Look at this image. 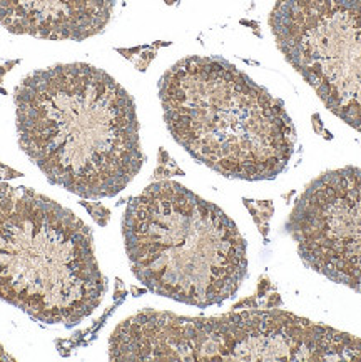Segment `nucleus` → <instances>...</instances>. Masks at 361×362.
I'll use <instances>...</instances> for the list:
<instances>
[{
  "instance_id": "1a4fd4ad",
  "label": "nucleus",
  "mask_w": 361,
  "mask_h": 362,
  "mask_svg": "<svg viewBox=\"0 0 361 362\" xmlns=\"http://www.w3.org/2000/svg\"><path fill=\"white\" fill-rule=\"evenodd\" d=\"M13 357L11 354H7L6 349H4L2 344H0V361H12Z\"/></svg>"
},
{
  "instance_id": "0eeeda50",
  "label": "nucleus",
  "mask_w": 361,
  "mask_h": 362,
  "mask_svg": "<svg viewBox=\"0 0 361 362\" xmlns=\"http://www.w3.org/2000/svg\"><path fill=\"white\" fill-rule=\"evenodd\" d=\"M285 230L304 266L361 292V169L328 170L311 180Z\"/></svg>"
},
{
  "instance_id": "6e6552de",
  "label": "nucleus",
  "mask_w": 361,
  "mask_h": 362,
  "mask_svg": "<svg viewBox=\"0 0 361 362\" xmlns=\"http://www.w3.org/2000/svg\"><path fill=\"white\" fill-rule=\"evenodd\" d=\"M114 0H0V25L17 35L86 40L108 27Z\"/></svg>"
},
{
  "instance_id": "7ed1b4c3",
  "label": "nucleus",
  "mask_w": 361,
  "mask_h": 362,
  "mask_svg": "<svg viewBox=\"0 0 361 362\" xmlns=\"http://www.w3.org/2000/svg\"><path fill=\"white\" fill-rule=\"evenodd\" d=\"M122 235L136 279L176 303L219 305L248 276L246 240L234 221L174 180H157L131 199Z\"/></svg>"
},
{
  "instance_id": "f03ea898",
  "label": "nucleus",
  "mask_w": 361,
  "mask_h": 362,
  "mask_svg": "<svg viewBox=\"0 0 361 362\" xmlns=\"http://www.w3.org/2000/svg\"><path fill=\"white\" fill-rule=\"evenodd\" d=\"M159 99L174 141L224 177L276 179L294 156L283 102L223 57L180 59L161 77Z\"/></svg>"
},
{
  "instance_id": "39448f33",
  "label": "nucleus",
  "mask_w": 361,
  "mask_h": 362,
  "mask_svg": "<svg viewBox=\"0 0 361 362\" xmlns=\"http://www.w3.org/2000/svg\"><path fill=\"white\" fill-rule=\"evenodd\" d=\"M110 361H361V339L281 309L183 317L144 309L115 327Z\"/></svg>"
},
{
  "instance_id": "423d86ee",
  "label": "nucleus",
  "mask_w": 361,
  "mask_h": 362,
  "mask_svg": "<svg viewBox=\"0 0 361 362\" xmlns=\"http://www.w3.org/2000/svg\"><path fill=\"white\" fill-rule=\"evenodd\" d=\"M270 27L326 109L361 132V0H277Z\"/></svg>"
},
{
  "instance_id": "20e7f679",
  "label": "nucleus",
  "mask_w": 361,
  "mask_h": 362,
  "mask_svg": "<svg viewBox=\"0 0 361 362\" xmlns=\"http://www.w3.org/2000/svg\"><path fill=\"white\" fill-rule=\"evenodd\" d=\"M105 292L89 226L35 190L0 184V299L37 322L76 327Z\"/></svg>"
},
{
  "instance_id": "f257e3e1",
  "label": "nucleus",
  "mask_w": 361,
  "mask_h": 362,
  "mask_svg": "<svg viewBox=\"0 0 361 362\" xmlns=\"http://www.w3.org/2000/svg\"><path fill=\"white\" fill-rule=\"evenodd\" d=\"M13 100L21 148L49 182L104 199L141 173L136 104L108 72L59 64L22 78Z\"/></svg>"
}]
</instances>
